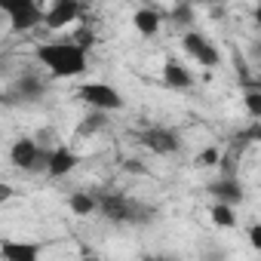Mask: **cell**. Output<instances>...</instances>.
I'll return each instance as SVG.
<instances>
[{
    "label": "cell",
    "instance_id": "obj_9",
    "mask_svg": "<svg viewBox=\"0 0 261 261\" xmlns=\"http://www.w3.org/2000/svg\"><path fill=\"white\" fill-rule=\"evenodd\" d=\"M46 92H49V83H46L40 74H34V71L16 77V83L10 86V98H16V101H22V105H34V101H40Z\"/></svg>",
    "mask_w": 261,
    "mask_h": 261
},
{
    "label": "cell",
    "instance_id": "obj_12",
    "mask_svg": "<svg viewBox=\"0 0 261 261\" xmlns=\"http://www.w3.org/2000/svg\"><path fill=\"white\" fill-rule=\"evenodd\" d=\"M209 194H212L218 203H227V206H233V209L246 200L243 185H240V178H237V175H221L218 181H212V185H209Z\"/></svg>",
    "mask_w": 261,
    "mask_h": 261
},
{
    "label": "cell",
    "instance_id": "obj_11",
    "mask_svg": "<svg viewBox=\"0 0 261 261\" xmlns=\"http://www.w3.org/2000/svg\"><path fill=\"white\" fill-rule=\"evenodd\" d=\"M163 86L175 89V92H188V89H194V74L178 59H166L163 62Z\"/></svg>",
    "mask_w": 261,
    "mask_h": 261
},
{
    "label": "cell",
    "instance_id": "obj_2",
    "mask_svg": "<svg viewBox=\"0 0 261 261\" xmlns=\"http://www.w3.org/2000/svg\"><path fill=\"white\" fill-rule=\"evenodd\" d=\"M95 203H98L95 212H101L114 224H145V221H154L157 218V209L154 206L139 203V200H129L120 191H101V194H95Z\"/></svg>",
    "mask_w": 261,
    "mask_h": 261
},
{
    "label": "cell",
    "instance_id": "obj_3",
    "mask_svg": "<svg viewBox=\"0 0 261 261\" xmlns=\"http://www.w3.org/2000/svg\"><path fill=\"white\" fill-rule=\"evenodd\" d=\"M0 13L10 19V28L16 34L34 31L43 25V4L40 0H0Z\"/></svg>",
    "mask_w": 261,
    "mask_h": 261
},
{
    "label": "cell",
    "instance_id": "obj_22",
    "mask_svg": "<svg viewBox=\"0 0 261 261\" xmlns=\"http://www.w3.org/2000/svg\"><path fill=\"white\" fill-rule=\"evenodd\" d=\"M71 40H77V43H80V46H86V49H89V46H92V43H95V34H92V31H89V28H80V31H77V34H74V37H71Z\"/></svg>",
    "mask_w": 261,
    "mask_h": 261
},
{
    "label": "cell",
    "instance_id": "obj_18",
    "mask_svg": "<svg viewBox=\"0 0 261 261\" xmlns=\"http://www.w3.org/2000/svg\"><path fill=\"white\" fill-rule=\"evenodd\" d=\"M169 19L175 22V25H181V28H188L191 22H194V7L191 4H178L172 13H169Z\"/></svg>",
    "mask_w": 261,
    "mask_h": 261
},
{
    "label": "cell",
    "instance_id": "obj_20",
    "mask_svg": "<svg viewBox=\"0 0 261 261\" xmlns=\"http://www.w3.org/2000/svg\"><path fill=\"white\" fill-rule=\"evenodd\" d=\"M246 111H249L252 120L261 117V89H249V92H246Z\"/></svg>",
    "mask_w": 261,
    "mask_h": 261
},
{
    "label": "cell",
    "instance_id": "obj_14",
    "mask_svg": "<svg viewBox=\"0 0 261 261\" xmlns=\"http://www.w3.org/2000/svg\"><path fill=\"white\" fill-rule=\"evenodd\" d=\"M92 114H86L80 123H77V129H74V136L77 139H92L95 133H101V129H108V123H111V114L108 111H98V108H89Z\"/></svg>",
    "mask_w": 261,
    "mask_h": 261
},
{
    "label": "cell",
    "instance_id": "obj_21",
    "mask_svg": "<svg viewBox=\"0 0 261 261\" xmlns=\"http://www.w3.org/2000/svg\"><path fill=\"white\" fill-rule=\"evenodd\" d=\"M37 145H43V148H53L56 145V129L53 126H43V129H37Z\"/></svg>",
    "mask_w": 261,
    "mask_h": 261
},
{
    "label": "cell",
    "instance_id": "obj_25",
    "mask_svg": "<svg viewBox=\"0 0 261 261\" xmlns=\"http://www.w3.org/2000/svg\"><path fill=\"white\" fill-rule=\"evenodd\" d=\"M126 172H139V175H145L148 169H145V163H139V160H126V166H123Z\"/></svg>",
    "mask_w": 261,
    "mask_h": 261
},
{
    "label": "cell",
    "instance_id": "obj_8",
    "mask_svg": "<svg viewBox=\"0 0 261 261\" xmlns=\"http://www.w3.org/2000/svg\"><path fill=\"white\" fill-rule=\"evenodd\" d=\"M83 13V4L80 0H53V4L43 10V25L49 31H62L68 25H74Z\"/></svg>",
    "mask_w": 261,
    "mask_h": 261
},
{
    "label": "cell",
    "instance_id": "obj_16",
    "mask_svg": "<svg viewBox=\"0 0 261 261\" xmlns=\"http://www.w3.org/2000/svg\"><path fill=\"white\" fill-rule=\"evenodd\" d=\"M68 206H71V212H74V215H80V218L95 215V209H98V203H95V194H92V191H74V194L68 197Z\"/></svg>",
    "mask_w": 261,
    "mask_h": 261
},
{
    "label": "cell",
    "instance_id": "obj_6",
    "mask_svg": "<svg viewBox=\"0 0 261 261\" xmlns=\"http://www.w3.org/2000/svg\"><path fill=\"white\" fill-rule=\"evenodd\" d=\"M181 49L191 56V59H197L203 68H218L221 65V53H218V46L209 40V37H203L200 31H185L181 34Z\"/></svg>",
    "mask_w": 261,
    "mask_h": 261
},
{
    "label": "cell",
    "instance_id": "obj_19",
    "mask_svg": "<svg viewBox=\"0 0 261 261\" xmlns=\"http://www.w3.org/2000/svg\"><path fill=\"white\" fill-rule=\"evenodd\" d=\"M218 157H221V151H218V148H206V151H200V154H197L194 166H197V169H209V166H218Z\"/></svg>",
    "mask_w": 261,
    "mask_h": 261
},
{
    "label": "cell",
    "instance_id": "obj_10",
    "mask_svg": "<svg viewBox=\"0 0 261 261\" xmlns=\"http://www.w3.org/2000/svg\"><path fill=\"white\" fill-rule=\"evenodd\" d=\"M77 163H80V154H77L74 148H68V145H53L43 172H46L49 178H65V175H71V172L77 169Z\"/></svg>",
    "mask_w": 261,
    "mask_h": 261
},
{
    "label": "cell",
    "instance_id": "obj_13",
    "mask_svg": "<svg viewBox=\"0 0 261 261\" xmlns=\"http://www.w3.org/2000/svg\"><path fill=\"white\" fill-rule=\"evenodd\" d=\"M43 252L40 243H25V240H0V258L7 261H37Z\"/></svg>",
    "mask_w": 261,
    "mask_h": 261
},
{
    "label": "cell",
    "instance_id": "obj_23",
    "mask_svg": "<svg viewBox=\"0 0 261 261\" xmlns=\"http://www.w3.org/2000/svg\"><path fill=\"white\" fill-rule=\"evenodd\" d=\"M16 197V188H10L7 181H0V203H10Z\"/></svg>",
    "mask_w": 261,
    "mask_h": 261
},
{
    "label": "cell",
    "instance_id": "obj_15",
    "mask_svg": "<svg viewBox=\"0 0 261 261\" xmlns=\"http://www.w3.org/2000/svg\"><path fill=\"white\" fill-rule=\"evenodd\" d=\"M133 25H136V31H139L142 37H154V34L160 31V25H163V13L142 7V10L133 13Z\"/></svg>",
    "mask_w": 261,
    "mask_h": 261
},
{
    "label": "cell",
    "instance_id": "obj_1",
    "mask_svg": "<svg viewBox=\"0 0 261 261\" xmlns=\"http://www.w3.org/2000/svg\"><path fill=\"white\" fill-rule=\"evenodd\" d=\"M34 56L46 68V74L56 77V80L80 77L89 68V49L80 46L77 40H49V43H40L34 49Z\"/></svg>",
    "mask_w": 261,
    "mask_h": 261
},
{
    "label": "cell",
    "instance_id": "obj_17",
    "mask_svg": "<svg viewBox=\"0 0 261 261\" xmlns=\"http://www.w3.org/2000/svg\"><path fill=\"white\" fill-rule=\"evenodd\" d=\"M212 224L215 227H224V230H230V227H237V212H233V206H227V203H212Z\"/></svg>",
    "mask_w": 261,
    "mask_h": 261
},
{
    "label": "cell",
    "instance_id": "obj_24",
    "mask_svg": "<svg viewBox=\"0 0 261 261\" xmlns=\"http://www.w3.org/2000/svg\"><path fill=\"white\" fill-rule=\"evenodd\" d=\"M249 243H252V249H261V227L258 224L249 227Z\"/></svg>",
    "mask_w": 261,
    "mask_h": 261
},
{
    "label": "cell",
    "instance_id": "obj_4",
    "mask_svg": "<svg viewBox=\"0 0 261 261\" xmlns=\"http://www.w3.org/2000/svg\"><path fill=\"white\" fill-rule=\"evenodd\" d=\"M49 151L53 148L37 145V139H16L10 148V163L22 172H40V169H46Z\"/></svg>",
    "mask_w": 261,
    "mask_h": 261
},
{
    "label": "cell",
    "instance_id": "obj_7",
    "mask_svg": "<svg viewBox=\"0 0 261 261\" xmlns=\"http://www.w3.org/2000/svg\"><path fill=\"white\" fill-rule=\"evenodd\" d=\"M139 142L151 151V154H160V157H169V154H178L181 151V136L169 126H151L145 133H139Z\"/></svg>",
    "mask_w": 261,
    "mask_h": 261
},
{
    "label": "cell",
    "instance_id": "obj_5",
    "mask_svg": "<svg viewBox=\"0 0 261 261\" xmlns=\"http://www.w3.org/2000/svg\"><path fill=\"white\" fill-rule=\"evenodd\" d=\"M77 101H83L86 108H98V111H120L126 101L123 95L111 86V83H101V80H89L77 89Z\"/></svg>",
    "mask_w": 261,
    "mask_h": 261
}]
</instances>
